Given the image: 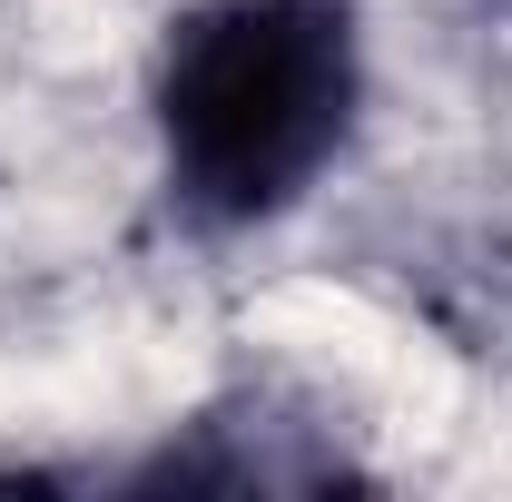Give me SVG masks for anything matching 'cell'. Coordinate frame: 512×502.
Here are the masks:
<instances>
[{
    "label": "cell",
    "mask_w": 512,
    "mask_h": 502,
    "mask_svg": "<svg viewBox=\"0 0 512 502\" xmlns=\"http://www.w3.org/2000/svg\"><path fill=\"white\" fill-rule=\"evenodd\" d=\"M355 119L345 0H197L158 69L168 188L197 217L247 227L316 188Z\"/></svg>",
    "instance_id": "6da1fadb"
}]
</instances>
